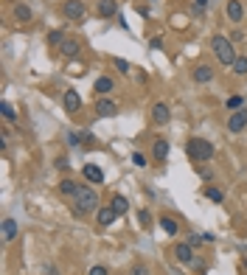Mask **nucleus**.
Returning a JSON list of instances; mask_svg holds the SVG:
<instances>
[{
    "label": "nucleus",
    "instance_id": "nucleus-1",
    "mask_svg": "<svg viewBox=\"0 0 247 275\" xmlns=\"http://www.w3.org/2000/svg\"><path fill=\"white\" fill-rule=\"evenodd\" d=\"M99 208H101V205H99V194H96V188L82 185V188H79V197L73 199V216L85 219L87 213L99 211Z\"/></svg>",
    "mask_w": 247,
    "mask_h": 275
},
{
    "label": "nucleus",
    "instance_id": "nucleus-2",
    "mask_svg": "<svg viewBox=\"0 0 247 275\" xmlns=\"http://www.w3.org/2000/svg\"><path fill=\"white\" fill-rule=\"evenodd\" d=\"M211 51H213V57L225 65V68H233V62L239 59V54H236V48H233V43H230V37L213 34L211 37Z\"/></svg>",
    "mask_w": 247,
    "mask_h": 275
},
{
    "label": "nucleus",
    "instance_id": "nucleus-3",
    "mask_svg": "<svg viewBox=\"0 0 247 275\" xmlns=\"http://www.w3.org/2000/svg\"><path fill=\"white\" fill-rule=\"evenodd\" d=\"M185 152H188L191 160L208 163V160L213 157V143L205 141V138H188V143H185Z\"/></svg>",
    "mask_w": 247,
    "mask_h": 275
},
{
    "label": "nucleus",
    "instance_id": "nucleus-4",
    "mask_svg": "<svg viewBox=\"0 0 247 275\" xmlns=\"http://www.w3.org/2000/svg\"><path fill=\"white\" fill-rule=\"evenodd\" d=\"M85 12H87L85 0H65L62 3V17L65 20H82Z\"/></svg>",
    "mask_w": 247,
    "mask_h": 275
},
{
    "label": "nucleus",
    "instance_id": "nucleus-5",
    "mask_svg": "<svg viewBox=\"0 0 247 275\" xmlns=\"http://www.w3.org/2000/svg\"><path fill=\"white\" fill-rule=\"evenodd\" d=\"M247 127V110L241 107V110H233L230 115H227V129L230 132H241V129Z\"/></svg>",
    "mask_w": 247,
    "mask_h": 275
},
{
    "label": "nucleus",
    "instance_id": "nucleus-6",
    "mask_svg": "<svg viewBox=\"0 0 247 275\" xmlns=\"http://www.w3.org/2000/svg\"><path fill=\"white\" fill-rule=\"evenodd\" d=\"M62 107H65V113H79V110H82V96H79L73 87H71V90H65Z\"/></svg>",
    "mask_w": 247,
    "mask_h": 275
},
{
    "label": "nucleus",
    "instance_id": "nucleus-7",
    "mask_svg": "<svg viewBox=\"0 0 247 275\" xmlns=\"http://www.w3.org/2000/svg\"><path fill=\"white\" fill-rule=\"evenodd\" d=\"M118 113V104H115L113 99H99L96 101V115H99V118H113V115Z\"/></svg>",
    "mask_w": 247,
    "mask_h": 275
},
{
    "label": "nucleus",
    "instance_id": "nucleus-8",
    "mask_svg": "<svg viewBox=\"0 0 247 275\" xmlns=\"http://www.w3.org/2000/svg\"><path fill=\"white\" fill-rule=\"evenodd\" d=\"M118 216H121V213L115 211L113 205H101V208H99V213H96V219H99V227H110Z\"/></svg>",
    "mask_w": 247,
    "mask_h": 275
},
{
    "label": "nucleus",
    "instance_id": "nucleus-9",
    "mask_svg": "<svg viewBox=\"0 0 247 275\" xmlns=\"http://www.w3.org/2000/svg\"><path fill=\"white\" fill-rule=\"evenodd\" d=\"M169 118H171V110H169V104H166V101H157L155 107H152V121H155V124H169Z\"/></svg>",
    "mask_w": 247,
    "mask_h": 275
},
{
    "label": "nucleus",
    "instance_id": "nucleus-10",
    "mask_svg": "<svg viewBox=\"0 0 247 275\" xmlns=\"http://www.w3.org/2000/svg\"><path fill=\"white\" fill-rule=\"evenodd\" d=\"M93 90L99 93V99H104V96H110V93L115 90V79L113 76H99L96 85H93Z\"/></svg>",
    "mask_w": 247,
    "mask_h": 275
},
{
    "label": "nucleus",
    "instance_id": "nucleus-11",
    "mask_svg": "<svg viewBox=\"0 0 247 275\" xmlns=\"http://www.w3.org/2000/svg\"><path fill=\"white\" fill-rule=\"evenodd\" d=\"M96 15L110 20V17L118 15V3H115V0H99V3H96Z\"/></svg>",
    "mask_w": 247,
    "mask_h": 275
},
{
    "label": "nucleus",
    "instance_id": "nucleus-12",
    "mask_svg": "<svg viewBox=\"0 0 247 275\" xmlns=\"http://www.w3.org/2000/svg\"><path fill=\"white\" fill-rule=\"evenodd\" d=\"M82 174H85V180H87V183H93V185L104 183V171H101L99 166H93V163H85V169H82Z\"/></svg>",
    "mask_w": 247,
    "mask_h": 275
},
{
    "label": "nucleus",
    "instance_id": "nucleus-13",
    "mask_svg": "<svg viewBox=\"0 0 247 275\" xmlns=\"http://www.w3.org/2000/svg\"><path fill=\"white\" fill-rule=\"evenodd\" d=\"M191 76H194V82H197V85H208V82L213 79V68H211V65H197Z\"/></svg>",
    "mask_w": 247,
    "mask_h": 275
},
{
    "label": "nucleus",
    "instance_id": "nucleus-14",
    "mask_svg": "<svg viewBox=\"0 0 247 275\" xmlns=\"http://www.w3.org/2000/svg\"><path fill=\"white\" fill-rule=\"evenodd\" d=\"M227 17H230V23H241L244 20V3L241 0H227Z\"/></svg>",
    "mask_w": 247,
    "mask_h": 275
},
{
    "label": "nucleus",
    "instance_id": "nucleus-15",
    "mask_svg": "<svg viewBox=\"0 0 247 275\" xmlns=\"http://www.w3.org/2000/svg\"><path fill=\"white\" fill-rule=\"evenodd\" d=\"M79 188H82V183H76V180H71V177H65L62 183H59V194L62 197H79Z\"/></svg>",
    "mask_w": 247,
    "mask_h": 275
},
{
    "label": "nucleus",
    "instance_id": "nucleus-16",
    "mask_svg": "<svg viewBox=\"0 0 247 275\" xmlns=\"http://www.w3.org/2000/svg\"><path fill=\"white\" fill-rule=\"evenodd\" d=\"M174 255H177V261L191 264V261H194V247H191L188 241H180V244L174 247Z\"/></svg>",
    "mask_w": 247,
    "mask_h": 275
},
{
    "label": "nucleus",
    "instance_id": "nucleus-17",
    "mask_svg": "<svg viewBox=\"0 0 247 275\" xmlns=\"http://www.w3.org/2000/svg\"><path fill=\"white\" fill-rule=\"evenodd\" d=\"M152 157H155V160H166V157H169V141L157 138L155 146H152Z\"/></svg>",
    "mask_w": 247,
    "mask_h": 275
},
{
    "label": "nucleus",
    "instance_id": "nucleus-18",
    "mask_svg": "<svg viewBox=\"0 0 247 275\" xmlns=\"http://www.w3.org/2000/svg\"><path fill=\"white\" fill-rule=\"evenodd\" d=\"M160 227H163V233H166V236H177V233H180L177 219H171V216H160Z\"/></svg>",
    "mask_w": 247,
    "mask_h": 275
},
{
    "label": "nucleus",
    "instance_id": "nucleus-19",
    "mask_svg": "<svg viewBox=\"0 0 247 275\" xmlns=\"http://www.w3.org/2000/svg\"><path fill=\"white\" fill-rule=\"evenodd\" d=\"M59 51H62V54H65L68 59H73V57H79V51H82V45H79L76 40H65V43H62V48H59Z\"/></svg>",
    "mask_w": 247,
    "mask_h": 275
},
{
    "label": "nucleus",
    "instance_id": "nucleus-20",
    "mask_svg": "<svg viewBox=\"0 0 247 275\" xmlns=\"http://www.w3.org/2000/svg\"><path fill=\"white\" fill-rule=\"evenodd\" d=\"M17 239V222L15 219H3V241Z\"/></svg>",
    "mask_w": 247,
    "mask_h": 275
},
{
    "label": "nucleus",
    "instance_id": "nucleus-21",
    "mask_svg": "<svg viewBox=\"0 0 247 275\" xmlns=\"http://www.w3.org/2000/svg\"><path fill=\"white\" fill-rule=\"evenodd\" d=\"M15 17L20 23H29L31 17H34V15H31V9H29V3H15Z\"/></svg>",
    "mask_w": 247,
    "mask_h": 275
},
{
    "label": "nucleus",
    "instance_id": "nucleus-22",
    "mask_svg": "<svg viewBox=\"0 0 247 275\" xmlns=\"http://www.w3.org/2000/svg\"><path fill=\"white\" fill-rule=\"evenodd\" d=\"M65 40H68V37H65V31H62V29H54V31L48 34V45H51V48H62Z\"/></svg>",
    "mask_w": 247,
    "mask_h": 275
},
{
    "label": "nucleus",
    "instance_id": "nucleus-23",
    "mask_svg": "<svg viewBox=\"0 0 247 275\" xmlns=\"http://www.w3.org/2000/svg\"><path fill=\"white\" fill-rule=\"evenodd\" d=\"M0 113H3V121H6V124H12V121H17V113H15V107L9 104L6 99L0 101Z\"/></svg>",
    "mask_w": 247,
    "mask_h": 275
},
{
    "label": "nucleus",
    "instance_id": "nucleus-24",
    "mask_svg": "<svg viewBox=\"0 0 247 275\" xmlns=\"http://www.w3.org/2000/svg\"><path fill=\"white\" fill-rule=\"evenodd\" d=\"M110 205H113V208L121 213V216H124V213L129 211V202H127V197H124V194H115V197H113V202H110Z\"/></svg>",
    "mask_w": 247,
    "mask_h": 275
},
{
    "label": "nucleus",
    "instance_id": "nucleus-25",
    "mask_svg": "<svg viewBox=\"0 0 247 275\" xmlns=\"http://www.w3.org/2000/svg\"><path fill=\"white\" fill-rule=\"evenodd\" d=\"M205 197L211 199V202H225V191H222V188H213V185H208V188H205Z\"/></svg>",
    "mask_w": 247,
    "mask_h": 275
},
{
    "label": "nucleus",
    "instance_id": "nucleus-26",
    "mask_svg": "<svg viewBox=\"0 0 247 275\" xmlns=\"http://www.w3.org/2000/svg\"><path fill=\"white\" fill-rule=\"evenodd\" d=\"M113 68H115L118 73H124V76H127V73H132V65H129L127 59H121V57L113 59Z\"/></svg>",
    "mask_w": 247,
    "mask_h": 275
},
{
    "label": "nucleus",
    "instance_id": "nucleus-27",
    "mask_svg": "<svg viewBox=\"0 0 247 275\" xmlns=\"http://www.w3.org/2000/svg\"><path fill=\"white\" fill-rule=\"evenodd\" d=\"M233 73H236V76H247V57H239L233 62Z\"/></svg>",
    "mask_w": 247,
    "mask_h": 275
},
{
    "label": "nucleus",
    "instance_id": "nucleus-28",
    "mask_svg": "<svg viewBox=\"0 0 247 275\" xmlns=\"http://www.w3.org/2000/svg\"><path fill=\"white\" fill-rule=\"evenodd\" d=\"M241 104H244V96H239V93H236V96H230V99H227L225 107L233 113V110H241Z\"/></svg>",
    "mask_w": 247,
    "mask_h": 275
},
{
    "label": "nucleus",
    "instance_id": "nucleus-29",
    "mask_svg": "<svg viewBox=\"0 0 247 275\" xmlns=\"http://www.w3.org/2000/svg\"><path fill=\"white\" fill-rule=\"evenodd\" d=\"M79 138H82V149H93V146H96V141H93V132H90V129L79 132Z\"/></svg>",
    "mask_w": 247,
    "mask_h": 275
},
{
    "label": "nucleus",
    "instance_id": "nucleus-30",
    "mask_svg": "<svg viewBox=\"0 0 247 275\" xmlns=\"http://www.w3.org/2000/svg\"><path fill=\"white\" fill-rule=\"evenodd\" d=\"M132 163L138 166V169H146V163H149V160L141 155V152H132Z\"/></svg>",
    "mask_w": 247,
    "mask_h": 275
},
{
    "label": "nucleus",
    "instance_id": "nucleus-31",
    "mask_svg": "<svg viewBox=\"0 0 247 275\" xmlns=\"http://www.w3.org/2000/svg\"><path fill=\"white\" fill-rule=\"evenodd\" d=\"M129 275H149V267H146V264H132Z\"/></svg>",
    "mask_w": 247,
    "mask_h": 275
},
{
    "label": "nucleus",
    "instance_id": "nucleus-32",
    "mask_svg": "<svg viewBox=\"0 0 247 275\" xmlns=\"http://www.w3.org/2000/svg\"><path fill=\"white\" fill-rule=\"evenodd\" d=\"M197 171H199V177H202L205 183H211V180H213V171H211V169H205V166H197Z\"/></svg>",
    "mask_w": 247,
    "mask_h": 275
},
{
    "label": "nucleus",
    "instance_id": "nucleus-33",
    "mask_svg": "<svg viewBox=\"0 0 247 275\" xmlns=\"http://www.w3.org/2000/svg\"><path fill=\"white\" fill-rule=\"evenodd\" d=\"M138 219H141V225H143V227L152 225V216H149V211H138Z\"/></svg>",
    "mask_w": 247,
    "mask_h": 275
},
{
    "label": "nucleus",
    "instance_id": "nucleus-34",
    "mask_svg": "<svg viewBox=\"0 0 247 275\" xmlns=\"http://www.w3.org/2000/svg\"><path fill=\"white\" fill-rule=\"evenodd\" d=\"M149 48H152V51H160V48H163V37H152V40H149Z\"/></svg>",
    "mask_w": 247,
    "mask_h": 275
},
{
    "label": "nucleus",
    "instance_id": "nucleus-35",
    "mask_svg": "<svg viewBox=\"0 0 247 275\" xmlns=\"http://www.w3.org/2000/svg\"><path fill=\"white\" fill-rule=\"evenodd\" d=\"M87 275H110V272H107V267L96 264V267H90V269H87Z\"/></svg>",
    "mask_w": 247,
    "mask_h": 275
},
{
    "label": "nucleus",
    "instance_id": "nucleus-36",
    "mask_svg": "<svg viewBox=\"0 0 247 275\" xmlns=\"http://www.w3.org/2000/svg\"><path fill=\"white\" fill-rule=\"evenodd\" d=\"M68 143H71V146H82V138H79V132H68Z\"/></svg>",
    "mask_w": 247,
    "mask_h": 275
},
{
    "label": "nucleus",
    "instance_id": "nucleus-37",
    "mask_svg": "<svg viewBox=\"0 0 247 275\" xmlns=\"http://www.w3.org/2000/svg\"><path fill=\"white\" fill-rule=\"evenodd\" d=\"M202 241H205V239H202V236H199V233H191V236H188V244H191V247L202 244Z\"/></svg>",
    "mask_w": 247,
    "mask_h": 275
},
{
    "label": "nucleus",
    "instance_id": "nucleus-38",
    "mask_svg": "<svg viewBox=\"0 0 247 275\" xmlns=\"http://www.w3.org/2000/svg\"><path fill=\"white\" fill-rule=\"evenodd\" d=\"M43 275H59V269L54 264H43Z\"/></svg>",
    "mask_w": 247,
    "mask_h": 275
},
{
    "label": "nucleus",
    "instance_id": "nucleus-39",
    "mask_svg": "<svg viewBox=\"0 0 247 275\" xmlns=\"http://www.w3.org/2000/svg\"><path fill=\"white\" fill-rule=\"evenodd\" d=\"M241 40H244V31H241V29H236V31L230 34V43H241Z\"/></svg>",
    "mask_w": 247,
    "mask_h": 275
},
{
    "label": "nucleus",
    "instance_id": "nucleus-40",
    "mask_svg": "<svg viewBox=\"0 0 247 275\" xmlns=\"http://www.w3.org/2000/svg\"><path fill=\"white\" fill-rule=\"evenodd\" d=\"M57 169H68V157H57Z\"/></svg>",
    "mask_w": 247,
    "mask_h": 275
},
{
    "label": "nucleus",
    "instance_id": "nucleus-41",
    "mask_svg": "<svg viewBox=\"0 0 247 275\" xmlns=\"http://www.w3.org/2000/svg\"><path fill=\"white\" fill-rule=\"evenodd\" d=\"M197 6H202V9H208V0H194Z\"/></svg>",
    "mask_w": 247,
    "mask_h": 275
},
{
    "label": "nucleus",
    "instance_id": "nucleus-42",
    "mask_svg": "<svg viewBox=\"0 0 247 275\" xmlns=\"http://www.w3.org/2000/svg\"><path fill=\"white\" fill-rule=\"evenodd\" d=\"M241 269H244V272H247V255H244V258H241Z\"/></svg>",
    "mask_w": 247,
    "mask_h": 275
},
{
    "label": "nucleus",
    "instance_id": "nucleus-43",
    "mask_svg": "<svg viewBox=\"0 0 247 275\" xmlns=\"http://www.w3.org/2000/svg\"><path fill=\"white\" fill-rule=\"evenodd\" d=\"M152 3H155V0H152Z\"/></svg>",
    "mask_w": 247,
    "mask_h": 275
}]
</instances>
